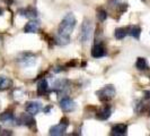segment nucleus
<instances>
[{
    "label": "nucleus",
    "mask_w": 150,
    "mask_h": 136,
    "mask_svg": "<svg viewBox=\"0 0 150 136\" xmlns=\"http://www.w3.org/2000/svg\"><path fill=\"white\" fill-rule=\"evenodd\" d=\"M129 30V34L132 37V38L134 39H139L140 38V34H141V29L139 27V26H130V27H128Z\"/></svg>",
    "instance_id": "dca6fc26"
},
{
    "label": "nucleus",
    "mask_w": 150,
    "mask_h": 136,
    "mask_svg": "<svg viewBox=\"0 0 150 136\" xmlns=\"http://www.w3.org/2000/svg\"><path fill=\"white\" fill-rule=\"evenodd\" d=\"M68 124H64V122H60L59 125H55V126H52L50 128V135L53 136H61L63 135L67 130Z\"/></svg>",
    "instance_id": "423d86ee"
},
{
    "label": "nucleus",
    "mask_w": 150,
    "mask_h": 136,
    "mask_svg": "<svg viewBox=\"0 0 150 136\" xmlns=\"http://www.w3.org/2000/svg\"><path fill=\"white\" fill-rule=\"evenodd\" d=\"M1 14H2V11H1V9H0V15H1Z\"/></svg>",
    "instance_id": "4be33fe9"
},
{
    "label": "nucleus",
    "mask_w": 150,
    "mask_h": 136,
    "mask_svg": "<svg viewBox=\"0 0 150 136\" xmlns=\"http://www.w3.org/2000/svg\"><path fill=\"white\" fill-rule=\"evenodd\" d=\"M116 91H115V87L113 85H106L105 87H103L102 90H99L96 92L98 99L102 101V102H107L110 101L111 99L114 98Z\"/></svg>",
    "instance_id": "7ed1b4c3"
},
{
    "label": "nucleus",
    "mask_w": 150,
    "mask_h": 136,
    "mask_svg": "<svg viewBox=\"0 0 150 136\" xmlns=\"http://www.w3.org/2000/svg\"><path fill=\"white\" fill-rule=\"evenodd\" d=\"M106 54L105 48L102 44H95L91 49V56L94 58H100V57H104Z\"/></svg>",
    "instance_id": "6e6552de"
},
{
    "label": "nucleus",
    "mask_w": 150,
    "mask_h": 136,
    "mask_svg": "<svg viewBox=\"0 0 150 136\" xmlns=\"http://www.w3.org/2000/svg\"><path fill=\"white\" fill-rule=\"evenodd\" d=\"M47 82L46 79H41L38 84V95H43L45 92L47 91Z\"/></svg>",
    "instance_id": "2eb2a0df"
},
{
    "label": "nucleus",
    "mask_w": 150,
    "mask_h": 136,
    "mask_svg": "<svg viewBox=\"0 0 150 136\" xmlns=\"http://www.w3.org/2000/svg\"><path fill=\"white\" fill-rule=\"evenodd\" d=\"M10 86H11V81L5 76H0V91L7 90Z\"/></svg>",
    "instance_id": "ddd939ff"
},
{
    "label": "nucleus",
    "mask_w": 150,
    "mask_h": 136,
    "mask_svg": "<svg viewBox=\"0 0 150 136\" xmlns=\"http://www.w3.org/2000/svg\"><path fill=\"white\" fill-rule=\"evenodd\" d=\"M0 132H1V127H0Z\"/></svg>",
    "instance_id": "5701e85b"
},
{
    "label": "nucleus",
    "mask_w": 150,
    "mask_h": 136,
    "mask_svg": "<svg viewBox=\"0 0 150 136\" xmlns=\"http://www.w3.org/2000/svg\"><path fill=\"white\" fill-rule=\"evenodd\" d=\"M38 29H40L38 22H36V21H30V22H28L25 25L24 31H25L26 33H35V32L38 31Z\"/></svg>",
    "instance_id": "9b49d317"
},
{
    "label": "nucleus",
    "mask_w": 150,
    "mask_h": 136,
    "mask_svg": "<svg viewBox=\"0 0 150 136\" xmlns=\"http://www.w3.org/2000/svg\"><path fill=\"white\" fill-rule=\"evenodd\" d=\"M135 67L138 68L139 70H144V69L148 68V62H147V60H146L144 58L139 57V58L137 59V62H135Z\"/></svg>",
    "instance_id": "f3484780"
},
{
    "label": "nucleus",
    "mask_w": 150,
    "mask_h": 136,
    "mask_svg": "<svg viewBox=\"0 0 150 136\" xmlns=\"http://www.w3.org/2000/svg\"><path fill=\"white\" fill-rule=\"evenodd\" d=\"M128 34H129V30L128 29H125V27L116 29V30H115V33H114L115 38L117 39V40H122V39H124Z\"/></svg>",
    "instance_id": "4468645a"
},
{
    "label": "nucleus",
    "mask_w": 150,
    "mask_h": 136,
    "mask_svg": "<svg viewBox=\"0 0 150 136\" xmlns=\"http://www.w3.org/2000/svg\"><path fill=\"white\" fill-rule=\"evenodd\" d=\"M0 120L4 121V122H7V121H11L14 120V115L9 111H6V112H2L0 115Z\"/></svg>",
    "instance_id": "a211bd4d"
},
{
    "label": "nucleus",
    "mask_w": 150,
    "mask_h": 136,
    "mask_svg": "<svg viewBox=\"0 0 150 136\" xmlns=\"http://www.w3.org/2000/svg\"><path fill=\"white\" fill-rule=\"evenodd\" d=\"M77 19L75 15L72 13H69L64 16V18L62 19V22L59 25L58 29V37H57V42L61 45H66L70 41V34L72 33V31L75 30Z\"/></svg>",
    "instance_id": "f257e3e1"
},
{
    "label": "nucleus",
    "mask_w": 150,
    "mask_h": 136,
    "mask_svg": "<svg viewBox=\"0 0 150 136\" xmlns=\"http://www.w3.org/2000/svg\"><path fill=\"white\" fill-rule=\"evenodd\" d=\"M112 115V109L110 107H104L97 112V118L100 120H107Z\"/></svg>",
    "instance_id": "1a4fd4ad"
},
{
    "label": "nucleus",
    "mask_w": 150,
    "mask_h": 136,
    "mask_svg": "<svg viewBox=\"0 0 150 136\" xmlns=\"http://www.w3.org/2000/svg\"><path fill=\"white\" fill-rule=\"evenodd\" d=\"M60 108L66 111V112H69V111H72L75 110L76 108V103L72 99H70L69 97H63V98L60 100Z\"/></svg>",
    "instance_id": "20e7f679"
},
{
    "label": "nucleus",
    "mask_w": 150,
    "mask_h": 136,
    "mask_svg": "<svg viewBox=\"0 0 150 136\" xmlns=\"http://www.w3.org/2000/svg\"><path fill=\"white\" fill-rule=\"evenodd\" d=\"M50 109H51V107H47V108H45L44 109V111L45 112H49V111H50Z\"/></svg>",
    "instance_id": "412c9836"
},
{
    "label": "nucleus",
    "mask_w": 150,
    "mask_h": 136,
    "mask_svg": "<svg viewBox=\"0 0 150 136\" xmlns=\"http://www.w3.org/2000/svg\"><path fill=\"white\" fill-rule=\"evenodd\" d=\"M97 17H98V19H99V21L104 22L106 18H107V13H106L104 9L99 8V9H97Z\"/></svg>",
    "instance_id": "6ab92c4d"
},
{
    "label": "nucleus",
    "mask_w": 150,
    "mask_h": 136,
    "mask_svg": "<svg viewBox=\"0 0 150 136\" xmlns=\"http://www.w3.org/2000/svg\"><path fill=\"white\" fill-rule=\"evenodd\" d=\"M25 109H26V111L28 113H30L32 116H34V115H36L38 112L41 111L42 106H41V103L38 102V101H30V102L26 103Z\"/></svg>",
    "instance_id": "39448f33"
},
{
    "label": "nucleus",
    "mask_w": 150,
    "mask_h": 136,
    "mask_svg": "<svg viewBox=\"0 0 150 136\" xmlns=\"http://www.w3.org/2000/svg\"><path fill=\"white\" fill-rule=\"evenodd\" d=\"M144 94H146V99H150V91H146Z\"/></svg>",
    "instance_id": "aec40b11"
},
{
    "label": "nucleus",
    "mask_w": 150,
    "mask_h": 136,
    "mask_svg": "<svg viewBox=\"0 0 150 136\" xmlns=\"http://www.w3.org/2000/svg\"><path fill=\"white\" fill-rule=\"evenodd\" d=\"M19 13H21V15L25 16V17H27V18H35V17L38 16L36 10L32 7H28V8H26V9H21Z\"/></svg>",
    "instance_id": "f8f14e48"
},
{
    "label": "nucleus",
    "mask_w": 150,
    "mask_h": 136,
    "mask_svg": "<svg viewBox=\"0 0 150 136\" xmlns=\"http://www.w3.org/2000/svg\"><path fill=\"white\" fill-rule=\"evenodd\" d=\"M19 125H25V126H32V125H34V122L35 120L33 119V117H32V115L28 113V115H22L21 117H19Z\"/></svg>",
    "instance_id": "9d476101"
},
{
    "label": "nucleus",
    "mask_w": 150,
    "mask_h": 136,
    "mask_svg": "<svg viewBox=\"0 0 150 136\" xmlns=\"http://www.w3.org/2000/svg\"><path fill=\"white\" fill-rule=\"evenodd\" d=\"M127 130H128V126L125 124H117L113 126L111 134L116 136H123L127 134Z\"/></svg>",
    "instance_id": "0eeeda50"
},
{
    "label": "nucleus",
    "mask_w": 150,
    "mask_h": 136,
    "mask_svg": "<svg viewBox=\"0 0 150 136\" xmlns=\"http://www.w3.org/2000/svg\"><path fill=\"white\" fill-rule=\"evenodd\" d=\"M93 34H94V25L90 19L85 18L83 24H81V29H80V40L83 44L89 42L93 39Z\"/></svg>",
    "instance_id": "f03ea898"
}]
</instances>
